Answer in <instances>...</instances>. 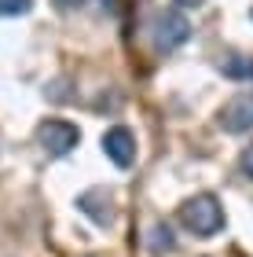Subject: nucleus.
<instances>
[{
  "label": "nucleus",
  "instance_id": "9d476101",
  "mask_svg": "<svg viewBox=\"0 0 253 257\" xmlns=\"http://www.w3.org/2000/svg\"><path fill=\"white\" fill-rule=\"evenodd\" d=\"M52 4L59 8V11H77V8H85L88 0H52Z\"/></svg>",
  "mask_w": 253,
  "mask_h": 257
},
{
  "label": "nucleus",
  "instance_id": "f03ea898",
  "mask_svg": "<svg viewBox=\"0 0 253 257\" xmlns=\"http://www.w3.org/2000/svg\"><path fill=\"white\" fill-rule=\"evenodd\" d=\"M191 37V22L183 11L176 8H162L154 15V44H158V52H176L180 44H187Z\"/></svg>",
  "mask_w": 253,
  "mask_h": 257
},
{
  "label": "nucleus",
  "instance_id": "f257e3e1",
  "mask_svg": "<svg viewBox=\"0 0 253 257\" xmlns=\"http://www.w3.org/2000/svg\"><path fill=\"white\" fill-rule=\"evenodd\" d=\"M180 220H183L187 231L209 239V235H216V231L224 228V209H220V202H216L213 195H194V198H187V202L180 206Z\"/></svg>",
  "mask_w": 253,
  "mask_h": 257
},
{
  "label": "nucleus",
  "instance_id": "9b49d317",
  "mask_svg": "<svg viewBox=\"0 0 253 257\" xmlns=\"http://www.w3.org/2000/svg\"><path fill=\"white\" fill-rule=\"evenodd\" d=\"M242 173H246V177H253V147L242 151Z\"/></svg>",
  "mask_w": 253,
  "mask_h": 257
},
{
  "label": "nucleus",
  "instance_id": "0eeeda50",
  "mask_svg": "<svg viewBox=\"0 0 253 257\" xmlns=\"http://www.w3.org/2000/svg\"><path fill=\"white\" fill-rule=\"evenodd\" d=\"M220 70L231 81H253V55H227L220 63Z\"/></svg>",
  "mask_w": 253,
  "mask_h": 257
},
{
  "label": "nucleus",
  "instance_id": "f8f14e48",
  "mask_svg": "<svg viewBox=\"0 0 253 257\" xmlns=\"http://www.w3.org/2000/svg\"><path fill=\"white\" fill-rule=\"evenodd\" d=\"M172 4H176V8H202L205 0H172Z\"/></svg>",
  "mask_w": 253,
  "mask_h": 257
},
{
  "label": "nucleus",
  "instance_id": "ddd939ff",
  "mask_svg": "<svg viewBox=\"0 0 253 257\" xmlns=\"http://www.w3.org/2000/svg\"><path fill=\"white\" fill-rule=\"evenodd\" d=\"M249 15H253V11H249Z\"/></svg>",
  "mask_w": 253,
  "mask_h": 257
},
{
  "label": "nucleus",
  "instance_id": "423d86ee",
  "mask_svg": "<svg viewBox=\"0 0 253 257\" xmlns=\"http://www.w3.org/2000/svg\"><path fill=\"white\" fill-rule=\"evenodd\" d=\"M77 206H81V213H88L96 224H114V198L107 191H85L77 198Z\"/></svg>",
  "mask_w": 253,
  "mask_h": 257
},
{
  "label": "nucleus",
  "instance_id": "7ed1b4c3",
  "mask_svg": "<svg viewBox=\"0 0 253 257\" xmlns=\"http://www.w3.org/2000/svg\"><path fill=\"white\" fill-rule=\"evenodd\" d=\"M37 140H41V147H44V155L63 158V155H70V151L81 144V133H77V125H70V121L48 118V121L37 128Z\"/></svg>",
  "mask_w": 253,
  "mask_h": 257
},
{
  "label": "nucleus",
  "instance_id": "6e6552de",
  "mask_svg": "<svg viewBox=\"0 0 253 257\" xmlns=\"http://www.w3.org/2000/svg\"><path fill=\"white\" fill-rule=\"evenodd\" d=\"M172 246H176V239H172L169 224H154V228H151V250L162 253V250H172Z\"/></svg>",
  "mask_w": 253,
  "mask_h": 257
},
{
  "label": "nucleus",
  "instance_id": "20e7f679",
  "mask_svg": "<svg viewBox=\"0 0 253 257\" xmlns=\"http://www.w3.org/2000/svg\"><path fill=\"white\" fill-rule=\"evenodd\" d=\"M220 128L224 133H249L253 128V92H238L220 107Z\"/></svg>",
  "mask_w": 253,
  "mask_h": 257
},
{
  "label": "nucleus",
  "instance_id": "39448f33",
  "mask_svg": "<svg viewBox=\"0 0 253 257\" xmlns=\"http://www.w3.org/2000/svg\"><path fill=\"white\" fill-rule=\"evenodd\" d=\"M103 155H107L118 169H129L136 162V136L125 125H114L103 133Z\"/></svg>",
  "mask_w": 253,
  "mask_h": 257
},
{
  "label": "nucleus",
  "instance_id": "1a4fd4ad",
  "mask_svg": "<svg viewBox=\"0 0 253 257\" xmlns=\"http://www.w3.org/2000/svg\"><path fill=\"white\" fill-rule=\"evenodd\" d=\"M33 0H0V15H26Z\"/></svg>",
  "mask_w": 253,
  "mask_h": 257
}]
</instances>
